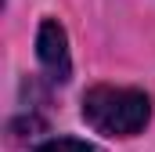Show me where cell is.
Instances as JSON below:
<instances>
[{
  "label": "cell",
  "instance_id": "6da1fadb",
  "mask_svg": "<svg viewBox=\"0 0 155 152\" xmlns=\"http://www.w3.org/2000/svg\"><path fill=\"white\" fill-rule=\"evenodd\" d=\"M83 119L105 138H134L148 127L152 102L137 87L97 83L83 94Z\"/></svg>",
  "mask_w": 155,
  "mask_h": 152
},
{
  "label": "cell",
  "instance_id": "7a4b0ae2",
  "mask_svg": "<svg viewBox=\"0 0 155 152\" xmlns=\"http://www.w3.org/2000/svg\"><path fill=\"white\" fill-rule=\"evenodd\" d=\"M36 58H40V65L47 69V76L54 83H65L72 76V54H69V36H65L61 22H54V18H43L40 22Z\"/></svg>",
  "mask_w": 155,
  "mask_h": 152
},
{
  "label": "cell",
  "instance_id": "3957f363",
  "mask_svg": "<svg viewBox=\"0 0 155 152\" xmlns=\"http://www.w3.org/2000/svg\"><path fill=\"white\" fill-rule=\"evenodd\" d=\"M36 152H97L90 141H79V138H51L43 141Z\"/></svg>",
  "mask_w": 155,
  "mask_h": 152
}]
</instances>
